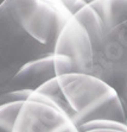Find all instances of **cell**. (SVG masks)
<instances>
[{
	"label": "cell",
	"instance_id": "obj_2",
	"mask_svg": "<svg viewBox=\"0 0 127 132\" xmlns=\"http://www.w3.org/2000/svg\"><path fill=\"white\" fill-rule=\"evenodd\" d=\"M71 17L53 0H1L0 57L16 75L28 62L55 56L59 36Z\"/></svg>",
	"mask_w": 127,
	"mask_h": 132
},
{
	"label": "cell",
	"instance_id": "obj_8",
	"mask_svg": "<svg viewBox=\"0 0 127 132\" xmlns=\"http://www.w3.org/2000/svg\"><path fill=\"white\" fill-rule=\"evenodd\" d=\"M83 132H127V131L115 130V129H95V130H89V131H83Z\"/></svg>",
	"mask_w": 127,
	"mask_h": 132
},
{
	"label": "cell",
	"instance_id": "obj_1",
	"mask_svg": "<svg viewBox=\"0 0 127 132\" xmlns=\"http://www.w3.org/2000/svg\"><path fill=\"white\" fill-rule=\"evenodd\" d=\"M57 75H92L114 89L127 116V0H94L72 14L55 51Z\"/></svg>",
	"mask_w": 127,
	"mask_h": 132
},
{
	"label": "cell",
	"instance_id": "obj_5",
	"mask_svg": "<svg viewBox=\"0 0 127 132\" xmlns=\"http://www.w3.org/2000/svg\"><path fill=\"white\" fill-rule=\"evenodd\" d=\"M57 76L53 56L28 62L19 68L12 77V90H31L36 92L48 81Z\"/></svg>",
	"mask_w": 127,
	"mask_h": 132
},
{
	"label": "cell",
	"instance_id": "obj_6",
	"mask_svg": "<svg viewBox=\"0 0 127 132\" xmlns=\"http://www.w3.org/2000/svg\"><path fill=\"white\" fill-rule=\"evenodd\" d=\"M31 90H11L0 96V132H12L24 102Z\"/></svg>",
	"mask_w": 127,
	"mask_h": 132
},
{
	"label": "cell",
	"instance_id": "obj_4",
	"mask_svg": "<svg viewBox=\"0 0 127 132\" xmlns=\"http://www.w3.org/2000/svg\"><path fill=\"white\" fill-rule=\"evenodd\" d=\"M12 132H80L61 108L32 93L24 102Z\"/></svg>",
	"mask_w": 127,
	"mask_h": 132
},
{
	"label": "cell",
	"instance_id": "obj_3",
	"mask_svg": "<svg viewBox=\"0 0 127 132\" xmlns=\"http://www.w3.org/2000/svg\"><path fill=\"white\" fill-rule=\"evenodd\" d=\"M68 114L78 129L94 121L127 124V116L116 92L92 75H57L33 92Z\"/></svg>",
	"mask_w": 127,
	"mask_h": 132
},
{
	"label": "cell",
	"instance_id": "obj_7",
	"mask_svg": "<svg viewBox=\"0 0 127 132\" xmlns=\"http://www.w3.org/2000/svg\"><path fill=\"white\" fill-rule=\"evenodd\" d=\"M53 1L62 4L65 9H68L72 14H75L78 10H81L88 4L93 3L94 0H53Z\"/></svg>",
	"mask_w": 127,
	"mask_h": 132
}]
</instances>
